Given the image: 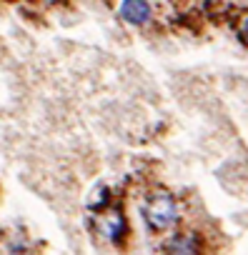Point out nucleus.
Returning <instances> with one entry per match:
<instances>
[{
	"mask_svg": "<svg viewBox=\"0 0 248 255\" xmlns=\"http://www.w3.org/2000/svg\"><path fill=\"white\" fill-rule=\"evenodd\" d=\"M143 218L153 230H168L178 223V203L171 193L158 190L143 205Z\"/></svg>",
	"mask_w": 248,
	"mask_h": 255,
	"instance_id": "f257e3e1",
	"label": "nucleus"
},
{
	"mask_svg": "<svg viewBox=\"0 0 248 255\" xmlns=\"http://www.w3.org/2000/svg\"><path fill=\"white\" fill-rule=\"evenodd\" d=\"M118 13L131 25H143V23L151 20V3L148 0H123Z\"/></svg>",
	"mask_w": 248,
	"mask_h": 255,
	"instance_id": "f03ea898",
	"label": "nucleus"
},
{
	"mask_svg": "<svg viewBox=\"0 0 248 255\" xmlns=\"http://www.w3.org/2000/svg\"><path fill=\"white\" fill-rule=\"evenodd\" d=\"M166 255H201V240L196 233H176L166 243Z\"/></svg>",
	"mask_w": 248,
	"mask_h": 255,
	"instance_id": "7ed1b4c3",
	"label": "nucleus"
},
{
	"mask_svg": "<svg viewBox=\"0 0 248 255\" xmlns=\"http://www.w3.org/2000/svg\"><path fill=\"white\" fill-rule=\"evenodd\" d=\"M126 230H128V225H126V218H123L120 210H110L108 215H103V220H100V233H103L108 240L120 243V238L126 235Z\"/></svg>",
	"mask_w": 248,
	"mask_h": 255,
	"instance_id": "20e7f679",
	"label": "nucleus"
},
{
	"mask_svg": "<svg viewBox=\"0 0 248 255\" xmlns=\"http://www.w3.org/2000/svg\"><path fill=\"white\" fill-rule=\"evenodd\" d=\"M105 200H108V188L105 185L103 188H95V198L90 200V208H105L108 205Z\"/></svg>",
	"mask_w": 248,
	"mask_h": 255,
	"instance_id": "39448f33",
	"label": "nucleus"
},
{
	"mask_svg": "<svg viewBox=\"0 0 248 255\" xmlns=\"http://www.w3.org/2000/svg\"><path fill=\"white\" fill-rule=\"evenodd\" d=\"M238 35H241V40H246L248 43V15L241 20V28H238Z\"/></svg>",
	"mask_w": 248,
	"mask_h": 255,
	"instance_id": "423d86ee",
	"label": "nucleus"
}]
</instances>
